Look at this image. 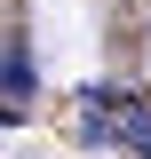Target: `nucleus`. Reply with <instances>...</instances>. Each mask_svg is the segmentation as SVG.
Here are the masks:
<instances>
[{"mask_svg": "<svg viewBox=\"0 0 151 159\" xmlns=\"http://www.w3.org/2000/svg\"><path fill=\"white\" fill-rule=\"evenodd\" d=\"M32 88H40V64H32V40H24V32H8V40H0V96H8V103H24Z\"/></svg>", "mask_w": 151, "mask_h": 159, "instance_id": "f257e3e1", "label": "nucleus"}]
</instances>
